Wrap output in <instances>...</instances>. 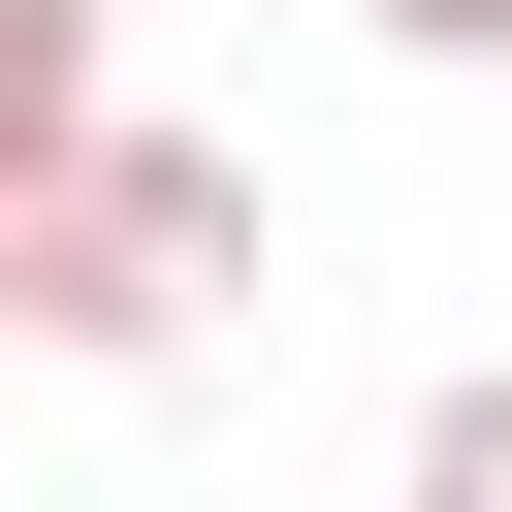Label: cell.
<instances>
[{
  "label": "cell",
  "instance_id": "6da1fadb",
  "mask_svg": "<svg viewBox=\"0 0 512 512\" xmlns=\"http://www.w3.org/2000/svg\"><path fill=\"white\" fill-rule=\"evenodd\" d=\"M0 256H32V352H96V384H160V352H224V288H256V160L224 128H64L32 192H0Z\"/></svg>",
  "mask_w": 512,
  "mask_h": 512
},
{
  "label": "cell",
  "instance_id": "7a4b0ae2",
  "mask_svg": "<svg viewBox=\"0 0 512 512\" xmlns=\"http://www.w3.org/2000/svg\"><path fill=\"white\" fill-rule=\"evenodd\" d=\"M96 32H128V0H0V192H32L64 128H96Z\"/></svg>",
  "mask_w": 512,
  "mask_h": 512
},
{
  "label": "cell",
  "instance_id": "3957f363",
  "mask_svg": "<svg viewBox=\"0 0 512 512\" xmlns=\"http://www.w3.org/2000/svg\"><path fill=\"white\" fill-rule=\"evenodd\" d=\"M416 512H512V352H480V384H416Z\"/></svg>",
  "mask_w": 512,
  "mask_h": 512
},
{
  "label": "cell",
  "instance_id": "277c9868",
  "mask_svg": "<svg viewBox=\"0 0 512 512\" xmlns=\"http://www.w3.org/2000/svg\"><path fill=\"white\" fill-rule=\"evenodd\" d=\"M352 32H416V64H512V0H352Z\"/></svg>",
  "mask_w": 512,
  "mask_h": 512
},
{
  "label": "cell",
  "instance_id": "5b68a950",
  "mask_svg": "<svg viewBox=\"0 0 512 512\" xmlns=\"http://www.w3.org/2000/svg\"><path fill=\"white\" fill-rule=\"evenodd\" d=\"M0 352H32V256H0Z\"/></svg>",
  "mask_w": 512,
  "mask_h": 512
}]
</instances>
